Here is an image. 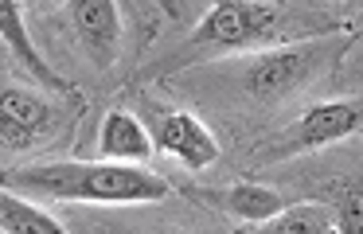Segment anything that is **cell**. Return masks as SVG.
Instances as JSON below:
<instances>
[{
	"instance_id": "cell-9",
	"label": "cell",
	"mask_w": 363,
	"mask_h": 234,
	"mask_svg": "<svg viewBox=\"0 0 363 234\" xmlns=\"http://www.w3.org/2000/svg\"><path fill=\"white\" fill-rule=\"evenodd\" d=\"M0 47H9L12 59L20 62V67L28 70V74L35 78V82L51 86V90H67V82L55 74V70L48 67V62L40 59V51H35L32 35H28V23H24V8L16 4V0H0Z\"/></svg>"
},
{
	"instance_id": "cell-3",
	"label": "cell",
	"mask_w": 363,
	"mask_h": 234,
	"mask_svg": "<svg viewBox=\"0 0 363 234\" xmlns=\"http://www.w3.org/2000/svg\"><path fill=\"white\" fill-rule=\"evenodd\" d=\"M359 125H363L359 101H320V106L305 109V113L281 133L274 156H293V152H308V148L336 145V140L352 137Z\"/></svg>"
},
{
	"instance_id": "cell-7",
	"label": "cell",
	"mask_w": 363,
	"mask_h": 234,
	"mask_svg": "<svg viewBox=\"0 0 363 234\" xmlns=\"http://www.w3.org/2000/svg\"><path fill=\"white\" fill-rule=\"evenodd\" d=\"M98 152H102L110 164H137V168H145L157 148H152L149 129H145L129 109H110V113L102 117Z\"/></svg>"
},
{
	"instance_id": "cell-14",
	"label": "cell",
	"mask_w": 363,
	"mask_h": 234,
	"mask_svg": "<svg viewBox=\"0 0 363 234\" xmlns=\"http://www.w3.org/2000/svg\"><path fill=\"white\" fill-rule=\"evenodd\" d=\"M0 59H4V47H0Z\"/></svg>"
},
{
	"instance_id": "cell-6",
	"label": "cell",
	"mask_w": 363,
	"mask_h": 234,
	"mask_svg": "<svg viewBox=\"0 0 363 234\" xmlns=\"http://www.w3.org/2000/svg\"><path fill=\"white\" fill-rule=\"evenodd\" d=\"M71 20L79 31L82 47L90 51L94 67H110L118 59V43H121V8L113 0H74L71 4Z\"/></svg>"
},
{
	"instance_id": "cell-10",
	"label": "cell",
	"mask_w": 363,
	"mask_h": 234,
	"mask_svg": "<svg viewBox=\"0 0 363 234\" xmlns=\"http://www.w3.org/2000/svg\"><path fill=\"white\" fill-rule=\"evenodd\" d=\"M223 207L235 218H242V223L258 226V223H269L274 215H281L289 203L281 199V191H274V187H266V184H235L223 195Z\"/></svg>"
},
{
	"instance_id": "cell-12",
	"label": "cell",
	"mask_w": 363,
	"mask_h": 234,
	"mask_svg": "<svg viewBox=\"0 0 363 234\" xmlns=\"http://www.w3.org/2000/svg\"><path fill=\"white\" fill-rule=\"evenodd\" d=\"M250 234H332V211L320 207V203L285 207L269 223H258Z\"/></svg>"
},
{
	"instance_id": "cell-11",
	"label": "cell",
	"mask_w": 363,
	"mask_h": 234,
	"mask_svg": "<svg viewBox=\"0 0 363 234\" xmlns=\"http://www.w3.org/2000/svg\"><path fill=\"white\" fill-rule=\"evenodd\" d=\"M0 230L4 234H67L55 215L40 211L35 203L16 199L4 187H0Z\"/></svg>"
},
{
	"instance_id": "cell-4",
	"label": "cell",
	"mask_w": 363,
	"mask_h": 234,
	"mask_svg": "<svg viewBox=\"0 0 363 234\" xmlns=\"http://www.w3.org/2000/svg\"><path fill=\"white\" fill-rule=\"evenodd\" d=\"M316 62H320L316 47H277V51H266L250 62L246 86L254 98H281L313 78Z\"/></svg>"
},
{
	"instance_id": "cell-1",
	"label": "cell",
	"mask_w": 363,
	"mask_h": 234,
	"mask_svg": "<svg viewBox=\"0 0 363 234\" xmlns=\"http://www.w3.org/2000/svg\"><path fill=\"white\" fill-rule=\"evenodd\" d=\"M4 191H32L48 199H79V203H160L168 199V179L137 164L110 160H63V164H35V168L0 172Z\"/></svg>"
},
{
	"instance_id": "cell-8",
	"label": "cell",
	"mask_w": 363,
	"mask_h": 234,
	"mask_svg": "<svg viewBox=\"0 0 363 234\" xmlns=\"http://www.w3.org/2000/svg\"><path fill=\"white\" fill-rule=\"evenodd\" d=\"M51 125V106L32 90H0V140L28 148Z\"/></svg>"
},
{
	"instance_id": "cell-5",
	"label": "cell",
	"mask_w": 363,
	"mask_h": 234,
	"mask_svg": "<svg viewBox=\"0 0 363 234\" xmlns=\"http://www.w3.org/2000/svg\"><path fill=\"white\" fill-rule=\"evenodd\" d=\"M152 148L176 156L180 164H188L191 172H203L219 160V140L207 133V125L191 113H160L152 125Z\"/></svg>"
},
{
	"instance_id": "cell-2",
	"label": "cell",
	"mask_w": 363,
	"mask_h": 234,
	"mask_svg": "<svg viewBox=\"0 0 363 234\" xmlns=\"http://www.w3.org/2000/svg\"><path fill=\"white\" fill-rule=\"evenodd\" d=\"M285 23V12L277 4H258V0H223L207 8L203 20L191 31V47H219V51H242L254 43L277 39Z\"/></svg>"
},
{
	"instance_id": "cell-13",
	"label": "cell",
	"mask_w": 363,
	"mask_h": 234,
	"mask_svg": "<svg viewBox=\"0 0 363 234\" xmlns=\"http://www.w3.org/2000/svg\"><path fill=\"white\" fill-rule=\"evenodd\" d=\"M359 187L352 184V191H347V203H340V226H344V234H359Z\"/></svg>"
}]
</instances>
